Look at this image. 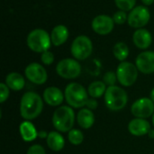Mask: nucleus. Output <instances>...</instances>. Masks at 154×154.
<instances>
[{
    "label": "nucleus",
    "mask_w": 154,
    "mask_h": 154,
    "mask_svg": "<svg viewBox=\"0 0 154 154\" xmlns=\"http://www.w3.org/2000/svg\"><path fill=\"white\" fill-rule=\"evenodd\" d=\"M93 51V43L89 37L86 35L77 36L71 43L70 52L77 60H87Z\"/></svg>",
    "instance_id": "obj_6"
},
{
    "label": "nucleus",
    "mask_w": 154,
    "mask_h": 154,
    "mask_svg": "<svg viewBox=\"0 0 154 154\" xmlns=\"http://www.w3.org/2000/svg\"><path fill=\"white\" fill-rule=\"evenodd\" d=\"M135 65L138 70L143 74L154 73V51H144L141 52L135 60Z\"/></svg>",
    "instance_id": "obj_13"
},
{
    "label": "nucleus",
    "mask_w": 154,
    "mask_h": 154,
    "mask_svg": "<svg viewBox=\"0 0 154 154\" xmlns=\"http://www.w3.org/2000/svg\"><path fill=\"white\" fill-rule=\"evenodd\" d=\"M26 154H46V152H45L44 148L42 145H40V144H34V145H32L28 149L27 153Z\"/></svg>",
    "instance_id": "obj_30"
},
{
    "label": "nucleus",
    "mask_w": 154,
    "mask_h": 154,
    "mask_svg": "<svg viewBox=\"0 0 154 154\" xmlns=\"http://www.w3.org/2000/svg\"><path fill=\"white\" fill-rule=\"evenodd\" d=\"M86 106H87V108H88L90 110H95L97 107V101L96 100V98H93V97L88 98L87 101Z\"/></svg>",
    "instance_id": "obj_31"
},
{
    "label": "nucleus",
    "mask_w": 154,
    "mask_h": 154,
    "mask_svg": "<svg viewBox=\"0 0 154 154\" xmlns=\"http://www.w3.org/2000/svg\"><path fill=\"white\" fill-rule=\"evenodd\" d=\"M115 3L119 10L125 12L131 11L136 6V0H115Z\"/></svg>",
    "instance_id": "obj_25"
},
{
    "label": "nucleus",
    "mask_w": 154,
    "mask_h": 154,
    "mask_svg": "<svg viewBox=\"0 0 154 154\" xmlns=\"http://www.w3.org/2000/svg\"><path fill=\"white\" fill-rule=\"evenodd\" d=\"M150 97H151L150 98H151V99H152V101L154 102V88H153V89L152 90V92H151V95H150Z\"/></svg>",
    "instance_id": "obj_35"
},
{
    "label": "nucleus",
    "mask_w": 154,
    "mask_h": 154,
    "mask_svg": "<svg viewBox=\"0 0 154 154\" xmlns=\"http://www.w3.org/2000/svg\"><path fill=\"white\" fill-rule=\"evenodd\" d=\"M152 125H153L154 126V114L152 115Z\"/></svg>",
    "instance_id": "obj_36"
},
{
    "label": "nucleus",
    "mask_w": 154,
    "mask_h": 154,
    "mask_svg": "<svg viewBox=\"0 0 154 154\" xmlns=\"http://www.w3.org/2000/svg\"><path fill=\"white\" fill-rule=\"evenodd\" d=\"M128 102V96L125 89L117 86H111L105 93V103L111 111H119L125 107Z\"/></svg>",
    "instance_id": "obj_5"
},
{
    "label": "nucleus",
    "mask_w": 154,
    "mask_h": 154,
    "mask_svg": "<svg viewBox=\"0 0 154 154\" xmlns=\"http://www.w3.org/2000/svg\"><path fill=\"white\" fill-rule=\"evenodd\" d=\"M133 42L134 44L140 50H146L148 49L152 42V33L144 28L136 29L133 35Z\"/></svg>",
    "instance_id": "obj_14"
},
{
    "label": "nucleus",
    "mask_w": 154,
    "mask_h": 154,
    "mask_svg": "<svg viewBox=\"0 0 154 154\" xmlns=\"http://www.w3.org/2000/svg\"><path fill=\"white\" fill-rule=\"evenodd\" d=\"M46 143L48 147L53 152L61 151L65 145V140L63 136L56 131H52L48 134V136L46 138Z\"/></svg>",
    "instance_id": "obj_20"
},
{
    "label": "nucleus",
    "mask_w": 154,
    "mask_h": 154,
    "mask_svg": "<svg viewBox=\"0 0 154 154\" xmlns=\"http://www.w3.org/2000/svg\"><path fill=\"white\" fill-rule=\"evenodd\" d=\"M148 136L152 139H154V129H151L148 133Z\"/></svg>",
    "instance_id": "obj_34"
},
{
    "label": "nucleus",
    "mask_w": 154,
    "mask_h": 154,
    "mask_svg": "<svg viewBox=\"0 0 154 154\" xmlns=\"http://www.w3.org/2000/svg\"><path fill=\"white\" fill-rule=\"evenodd\" d=\"M25 77L29 81L36 85H42L47 81L48 74L43 66L37 62H32L24 69Z\"/></svg>",
    "instance_id": "obj_11"
},
{
    "label": "nucleus",
    "mask_w": 154,
    "mask_h": 154,
    "mask_svg": "<svg viewBox=\"0 0 154 154\" xmlns=\"http://www.w3.org/2000/svg\"><path fill=\"white\" fill-rule=\"evenodd\" d=\"M138 69L135 64L128 61H122L116 69L118 82L124 87L133 86L138 79Z\"/></svg>",
    "instance_id": "obj_7"
},
{
    "label": "nucleus",
    "mask_w": 154,
    "mask_h": 154,
    "mask_svg": "<svg viewBox=\"0 0 154 154\" xmlns=\"http://www.w3.org/2000/svg\"><path fill=\"white\" fill-rule=\"evenodd\" d=\"M65 100L73 108H81L86 106L88 99V93L79 83H69L65 88Z\"/></svg>",
    "instance_id": "obj_4"
},
{
    "label": "nucleus",
    "mask_w": 154,
    "mask_h": 154,
    "mask_svg": "<svg viewBox=\"0 0 154 154\" xmlns=\"http://www.w3.org/2000/svg\"><path fill=\"white\" fill-rule=\"evenodd\" d=\"M9 90L10 88L7 87L5 83L0 84V102L4 103L9 97Z\"/></svg>",
    "instance_id": "obj_29"
},
{
    "label": "nucleus",
    "mask_w": 154,
    "mask_h": 154,
    "mask_svg": "<svg viewBox=\"0 0 154 154\" xmlns=\"http://www.w3.org/2000/svg\"><path fill=\"white\" fill-rule=\"evenodd\" d=\"M151 130L150 123L143 118H134L128 124V131L134 136H143Z\"/></svg>",
    "instance_id": "obj_16"
},
{
    "label": "nucleus",
    "mask_w": 154,
    "mask_h": 154,
    "mask_svg": "<svg viewBox=\"0 0 154 154\" xmlns=\"http://www.w3.org/2000/svg\"><path fill=\"white\" fill-rule=\"evenodd\" d=\"M103 81L108 87L116 86V82L118 81L117 80L116 73L114 72V71H107V72H106L104 77H103Z\"/></svg>",
    "instance_id": "obj_27"
},
{
    "label": "nucleus",
    "mask_w": 154,
    "mask_h": 154,
    "mask_svg": "<svg viewBox=\"0 0 154 154\" xmlns=\"http://www.w3.org/2000/svg\"><path fill=\"white\" fill-rule=\"evenodd\" d=\"M131 112L136 118H148L154 114V102L149 97H142L134 102Z\"/></svg>",
    "instance_id": "obj_10"
},
{
    "label": "nucleus",
    "mask_w": 154,
    "mask_h": 154,
    "mask_svg": "<svg viewBox=\"0 0 154 154\" xmlns=\"http://www.w3.org/2000/svg\"><path fill=\"white\" fill-rule=\"evenodd\" d=\"M115 26V22L113 17L106 14L97 15L91 23L92 30L99 35H107L109 34Z\"/></svg>",
    "instance_id": "obj_12"
},
{
    "label": "nucleus",
    "mask_w": 154,
    "mask_h": 154,
    "mask_svg": "<svg viewBox=\"0 0 154 154\" xmlns=\"http://www.w3.org/2000/svg\"><path fill=\"white\" fill-rule=\"evenodd\" d=\"M142 2L144 5H151L154 3V0H142Z\"/></svg>",
    "instance_id": "obj_32"
},
{
    "label": "nucleus",
    "mask_w": 154,
    "mask_h": 154,
    "mask_svg": "<svg viewBox=\"0 0 154 154\" xmlns=\"http://www.w3.org/2000/svg\"><path fill=\"white\" fill-rule=\"evenodd\" d=\"M57 74L65 79H73L81 73V66L76 59L67 58L60 60L56 66Z\"/></svg>",
    "instance_id": "obj_8"
},
{
    "label": "nucleus",
    "mask_w": 154,
    "mask_h": 154,
    "mask_svg": "<svg viewBox=\"0 0 154 154\" xmlns=\"http://www.w3.org/2000/svg\"><path fill=\"white\" fill-rule=\"evenodd\" d=\"M5 84L14 91H20L24 88V78L18 72H11L5 77Z\"/></svg>",
    "instance_id": "obj_21"
},
{
    "label": "nucleus",
    "mask_w": 154,
    "mask_h": 154,
    "mask_svg": "<svg viewBox=\"0 0 154 154\" xmlns=\"http://www.w3.org/2000/svg\"><path fill=\"white\" fill-rule=\"evenodd\" d=\"M38 136L39 137H41V138H42V137H45V138H47V136H48V134H46V132H40V133H38Z\"/></svg>",
    "instance_id": "obj_33"
},
{
    "label": "nucleus",
    "mask_w": 154,
    "mask_h": 154,
    "mask_svg": "<svg viewBox=\"0 0 154 154\" xmlns=\"http://www.w3.org/2000/svg\"><path fill=\"white\" fill-rule=\"evenodd\" d=\"M69 142L73 145H79L84 141V134L79 129H71L68 134Z\"/></svg>",
    "instance_id": "obj_24"
},
{
    "label": "nucleus",
    "mask_w": 154,
    "mask_h": 154,
    "mask_svg": "<svg viewBox=\"0 0 154 154\" xmlns=\"http://www.w3.org/2000/svg\"><path fill=\"white\" fill-rule=\"evenodd\" d=\"M130 53V50L128 45L125 42H119L115 44L114 48H113V54L116 57V59H117L119 61H125L127 57L129 56Z\"/></svg>",
    "instance_id": "obj_23"
},
{
    "label": "nucleus",
    "mask_w": 154,
    "mask_h": 154,
    "mask_svg": "<svg viewBox=\"0 0 154 154\" xmlns=\"http://www.w3.org/2000/svg\"><path fill=\"white\" fill-rule=\"evenodd\" d=\"M41 60H42V62L44 65L49 66V65L52 64L53 61H54V54L51 51H46L42 53Z\"/></svg>",
    "instance_id": "obj_28"
},
{
    "label": "nucleus",
    "mask_w": 154,
    "mask_h": 154,
    "mask_svg": "<svg viewBox=\"0 0 154 154\" xmlns=\"http://www.w3.org/2000/svg\"><path fill=\"white\" fill-rule=\"evenodd\" d=\"M65 98L63 92L57 87H49L43 92V100L51 106H58L62 104Z\"/></svg>",
    "instance_id": "obj_15"
},
{
    "label": "nucleus",
    "mask_w": 154,
    "mask_h": 154,
    "mask_svg": "<svg viewBox=\"0 0 154 154\" xmlns=\"http://www.w3.org/2000/svg\"><path fill=\"white\" fill-rule=\"evenodd\" d=\"M69 32L67 26L63 24L56 25L51 32V40L52 45L60 46L64 44L69 39Z\"/></svg>",
    "instance_id": "obj_17"
},
{
    "label": "nucleus",
    "mask_w": 154,
    "mask_h": 154,
    "mask_svg": "<svg viewBox=\"0 0 154 154\" xmlns=\"http://www.w3.org/2000/svg\"><path fill=\"white\" fill-rule=\"evenodd\" d=\"M75 122V114L71 106H61L58 107L52 116V125L60 133H69Z\"/></svg>",
    "instance_id": "obj_2"
},
{
    "label": "nucleus",
    "mask_w": 154,
    "mask_h": 154,
    "mask_svg": "<svg viewBox=\"0 0 154 154\" xmlns=\"http://www.w3.org/2000/svg\"><path fill=\"white\" fill-rule=\"evenodd\" d=\"M113 20H114L115 23H116V24H119V25L124 24L128 20V14L126 12L119 10L113 14Z\"/></svg>",
    "instance_id": "obj_26"
},
{
    "label": "nucleus",
    "mask_w": 154,
    "mask_h": 154,
    "mask_svg": "<svg viewBox=\"0 0 154 154\" xmlns=\"http://www.w3.org/2000/svg\"><path fill=\"white\" fill-rule=\"evenodd\" d=\"M106 85L104 83V81H94L92 82L88 88V95L93 97V98H99L103 95H105L106 91Z\"/></svg>",
    "instance_id": "obj_22"
},
{
    "label": "nucleus",
    "mask_w": 154,
    "mask_h": 154,
    "mask_svg": "<svg viewBox=\"0 0 154 154\" xmlns=\"http://www.w3.org/2000/svg\"><path fill=\"white\" fill-rule=\"evenodd\" d=\"M77 122L80 127L89 129L95 123V115L92 110L88 108H81L77 115Z\"/></svg>",
    "instance_id": "obj_18"
},
{
    "label": "nucleus",
    "mask_w": 154,
    "mask_h": 154,
    "mask_svg": "<svg viewBox=\"0 0 154 154\" xmlns=\"http://www.w3.org/2000/svg\"><path fill=\"white\" fill-rule=\"evenodd\" d=\"M26 44L29 49L37 53H42L49 51L51 46V35L47 31L36 28L29 32L26 38Z\"/></svg>",
    "instance_id": "obj_3"
},
{
    "label": "nucleus",
    "mask_w": 154,
    "mask_h": 154,
    "mask_svg": "<svg viewBox=\"0 0 154 154\" xmlns=\"http://www.w3.org/2000/svg\"><path fill=\"white\" fill-rule=\"evenodd\" d=\"M151 19V12L144 5H137L128 14L127 23L136 29L144 27Z\"/></svg>",
    "instance_id": "obj_9"
},
{
    "label": "nucleus",
    "mask_w": 154,
    "mask_h": 154,
    "mask_svg": "<svg viewBox=\"0 0 154 154\" xmlns=\"http://www.w3.org/2000/svg\"><path fill=\"white\" fill-rule=\"evenodd\" d=\"M20 134L24 142H32L38 137V132L35 126L30 121H24L20 125L19 127Z\"/></svg>",
    "instance_id": "obj_19"
},
{
    "label": "nucleus",
    "mask_w": 154,
    "mask_h": 154,
    "mask_svg": "<svg viewBox=\"0 0 154 154\" xmlns=\"http://www.w3.org/2000/svg\"><path fill=\"white\" fill-rule=\"evenodd\" d=\"M43 109V101L42 97L33 92L28 91L23 94L20 102V114L26 121L37 118Z\"/></svg>",
    "instance_id": "obj_1"
}]
</instances>
